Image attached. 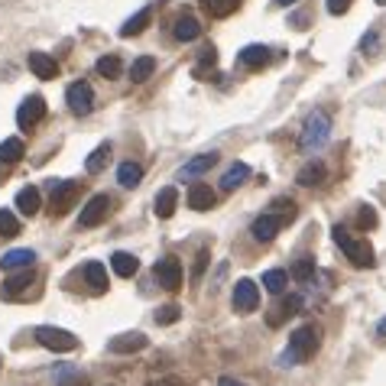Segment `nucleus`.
<instances>
[{
  "instance_id": "obj_40",
  "label": "nucleus",
  "mask_w": 386,
  "mask_h": 386,
  "mask_svg": "<svg viewBox=\"0 0 386 386\" xmlns=\"http://www.w3.org/2000/svg\"><path fill=\"white\" fill-rule=\"evenodd\" d=\"M357 225H361V227H373V225H377V215H373L370 208H363L361 215H357Z\"/></svg>"
},
{
  "instance_id": "obj_42",
  "label": "nucleus",
  "mask_w": 386,
  "mask_h": 386,
  "mask_svg": "<svg viewBox=\"0 0 386 386\" xmlns=\"http://www.w3.org/2000/svg\"><path fill=\"white\" fill-rule=\"evenodd\" d=\"M153 386H186V383H182V377H162V380H156Z\"/></svg>"
},
{
  "instance_id": "obj_34",
  "label": "nucleus",
  "mask_w": 386,
  "mask_h": 386,
  "mask_svg": "<svg viewBox=\"0 0 386 386\" xmlns=\"http://www.w3.org/2000/svg\"><path fill=\"white\" fill-rule=\"evenodd\" d=\"M20 234V221L10 208H0V237H16Z\"/></svg>"
},
{
  "instance_id": "obj_32",
  "label": "nucleus",
  "mask_w": 386,
  "mask_h": 386,
  "mask_svg": "<svg viewBox=\"0 0 386 386\" xmlns=\"http://www.w3.org/2000/svg\"><path fill=\"white\" fill-rule=\"evenodd\" d=\"M293 279L295 283H312L315 279V260L312 256H299L293 263Z\"/></svg>"
},
{
  "instance_id": "obj_5",
  "label": "nucleus",
  "mask_w": 386,
  "mask_h": 386,
  "mask_svg": "<svg viewBox=\"0 0 386 386\" xmlns=\"http://www.w3.org/2000/svg\"><path fill=\"white\" fill-rule=\"evenodd\" d=\"M49 192H52V198H49L52 215H65V211L75 205L81 186H78V182H49Z\"/></svg>"
},
{
  "instance_id": "obj_9",
  "label": "nucleus",
  "mask_w": 386,
  "mask_h": 386,
  "mask_svg": "<svg viewBox=\"0 0 386 386\" xmlns=\"http://www.w3.org/2000/svg\"><path fill=\"white\" fill-rule=\"evenodd\" d=\"M42 117H46V101L39 98V94H30V98L20 104V110H16V124L23 127V130H30V127H36Z\"/></svg>"
},
{
  "instance_id": "obj_16",
  "label": "nucleus",
  "mask_w": 386,
  "mask_h": 386,
  "mask_svg": "<svg viewBox=\"0 0 386 386\" xmlns=\"http://www.w3.org/2000/svg\"><path fill=\"white\" fill-rule=\"evenodd\" d=\"M26 62H30V72H33V75L42 78V81H46V78H55V75H59V62H55L49 52H30V59H26Z\"/></svg>"
},
{
  "instance_id": "obj_8",
  "label": "nucleus",
  "mask_w": 386,
  "mask_h": 386,
  "mask_svg": "<svg viewBox=\"0 0 386 386\" xmlns=\"http://www.w3.org/2000/svg\"><path fill=\"white\" fill-rule=\"evenodd\" d=\"M153 276H156V283H159L162 289H169V293H172V289L182 286V263H178L176 256H166V260L156 263Z\"/></svg>"
},
{
  "instance_id": "obj_46",
  "label": "nucleus",
  "mask_w": 386,
  "mask_h": 386,
  "mask_svg": "<svg viewBox=\"0 0 386 386\" xmlns=\"http://www.w3.org/2000/svg\"><path fill=\"white\" fill-rule=\"evenodd\" d=\"M377 4H380V7H386V0H377Z\"/></svg>"
},
{
  "instance_id": "obj_17",
  "label": "nucleus",
  "mask_w": 386,
  "mask_h": 386,
  "mask_svg": "<svg viewBox=\"0 0 386 386\" xmlns=\"http://www.w3.org/2000/svg\"><path fill=\"white\" fill-rule=\"evenodd\" d=\"M217 162V153H201V156H195V159H188L182 169H178V178H198V176H205V172L211 169Z\"/></svg>"
},
{
  "instance_id": "obj_41",
  "label": "nucleus",
  "mask_w": 386,
  "mask_h": 386,
  "mask_svg": "<svg viewBox=\"0 0 386 386\" xmlns=\"http://www.w3.org/2000/svg\"><path fill=\"white\" fill-rule=\"evenodd\" d=\"M205 266H208V250H201V254H198V263H195V279L205 273Z\"/></svg>"
},
{
  "instance_id": "obj_27",
  "label": "nucleus",
  "mask_w": 386,
  "mask_h": 386,
  "mask_svg": "<svg viewBox=\"0 0 386 386\" xmlns=\"http://www.w3.org/2000/svg\"><path fill=\"white\" fill-rule=\"evenodd\" d=\"M140 178H143V166L137 162H120V169H117V182L124 188H137Z\"/></svg>"
},
{
  "instance_id": "obj_4",
  "label": "nucleus",
  "mask_w": 386,
  "mask_h": 386,
  "mask_svg": "<svg viewBox=\"0 0 386 386\" xmlns=\"http://www.w3.org/2000/svg\"><path fill=\"white\" fill-rule=\"evenodd\" d=\"M334 244H338L344 254H348V260L354 263V266H370L373 263V250L367 240H354L344 227H334Z\"/></svg>"
},
{
  "instance_id": "obj_31",
  "label": "nucleus",
  "mask_w": 386,
  "mask_h": 386,
  "mask_svg": "<svg viewBox=\"0 0 386 386\" xmlns=\"http://www.w3.org/2000/svg\"><path fill=\"white\" fill-rule=\"evenodd\" d=\"M263 286H266V293L279 295L283 289L289 286V273L286 270H266V273H263Z\"/></svg>"
},
{
  "instance_id": "obj_28",
  "label": "nucleus",
  "mask_w": 386,
  "mask_h": 386,
  "mask_svg": "<svg viewBox=\"0 0 386 386\" xmlns=\"http://www.w3.org/2000/svg\"><path fill=\"white\" fill-rule=\"evenodd\" d=\"M110 266H114V273L117 276H124V279H130L133 273L140 270V260L133 254H114L110 256Z\"/></svg>"
},
{
  "instance_id": "obj_13",
  "label": "nucleus",
  "mask_w": 386,
  "mask_h": 386,
  "mask_svg": "<svg viewBox=\"0 0 386 386\" xmlns=\"http://www.w3.org/2000/svg\"><path fill=\"white\" fill-rule=\"evenodd\" d=\"M33 283H36V273H33V266H26V270H20L16 276H10L7 283L0 286V295H4V299H20Z\"/></svg>"
},
{
  "instance_id": "obj_29",
  "label": "nucleus",
  "mask_w": 386,
  "mask_h": 386,
  "mask_svg": "<svg viewBox=\"0 0 386 386\" xmlns=\"http://www.w3.org/2000/svg\"><path fill=\"white\" fill-rule=\"evenodd\" d=\"M153 72H156V59L153 55H140L137 62L130 65V81H147V78H153Z\"/></svg>"
},
{
  "instance_id": "obj_26",
  "label": "nucleus",
  "mask_w": 386,
  "mask_h": 386,
  "mask_svg": "<svg viewBox=\"0 0 386 386\" xmlns=\"http://www.w3.org/2000/svg\"><path fill=\"white\" fill-rule=\"evenodd\" d=\"M295 182L305 186V188L322 186V182H324V166H322V162H309V166H302L299 176H295Z\"/></svg>"
},
{
  "instance_id": "obj_33",
  "label": "nucleus",
  "mask_w": 386,
  "mask_h": 386,
  "mask_svg": "<svg viewBox=\"0 0 386 386\" xmlns=\"http://www.w3.org/2000/svg\"><path fill=\"white\" fill-rule=\"evenodd\" d=\"M94 69H98L101 78H117L120 72H124V65H120V59H117V55H101Z\"/></svg>"
},
{
  "instance_id": "obj_12",
  "label": "nucleus",
  "mask_w": 386,
  "mask_h": 386,
  "mask_svg": "<svg viewBox=\"0 0 386 386\" xmlns=\"http://www.w3.org/2000/svg\"><path fill=\"white\" fill-rule=\"evenodd\" d=\"M147 344H149L147 334L133 331V334H117V338H110L108 351H110V354H137V351H143Z\"/></svg>"
},
{
  "instance_id": "obj_44",
  "label": "nucleus",
  "mask_w": 386,
  "mask_h": 386,
  "mask_svg": "<svg viewBox=\"0 0 386 386\" xmlns=\"http://www.w3.org/2000/svg\"><path fill=\"white\" fill-rule=\"evenodd\" d=\"M377 331H380V338H386V318H383V322H380V328H377Z\"/></svg>"
},
{
  "instance_id": "obj_36",
  "label": "nucleus",
  "mask_w": 386,
  "mask_h": 386,
  "mask_svg": "<svg viewBox=\"0 0 386 386\" xmlns=\"http://www.w3.org/2000/svg\"><path fill=\"white\" fill-rule=\"evenodd\" d=\"M55 386H88V377L81 370L65 367V370H59V377H55Z\"/></svg>"
},
{
  "instance_id": "obj_2",
  "label": "nucleus",
  "mask_w": 386,
  "mask_h": 386,
  "mask_svg": "<svg viewBox=\"0 0 386 386\" xmlns=\"http://www.w3.org/2000/svg\"><path fill=\"white\" fill-rule=\"evenodd\" d=\"M328 137H331V117L324 114V110H315V114H309L305 127H302L299 147L305 149V153H318V149L328 143Z\"/></svg>"
},
{
  "instance_id": "obj_45",
  "label": "nucleus",
  "mask_w": 386,
  "mask_h": 386,
  "mask_svg": "<svg viewBox=\"0 0 386 386\" xmlns=\"http://www.w3.org/2000/svg\"><path fill=\"white\" fill-rule=\"evenodd\" d=\"M279 7H289V4H295V0H276Z\"/></svg>"
},
{
  "instance_id": "obj_30",
  "label": "nucleus",
  "mask_w": 386,
  "mask_h": 386,
  "mask_svg": "<svg viewBox=\"0 0 386 386\" xmlns=\"http://www.w3.org/2000/svg\"><path fill=\"white\" fill-rule=\"evenodd\" d=\"M108 162H110V143H101V147L94 149V153L88 156V159H85V169L91 172V176H98V172L104 169Z\"/></svg>"
},
{
  "instance_id": "obj_43",
  "label": "nucleus",
  "mask_w": 386,
  "mask_h": 386,
  "mask_svg": "<svg viewBox=\"0 0 386 386\" xmlns=\"http://www.w3.org/2000/svg\"><path fill=\"white\" fill-rule=\"evenodd\" d=\"M217 386H244V383H237L234 377H221V383H217Z\"/></svg>"
},
{
  "instance_id": "obj_1",
  "label": "nucleus",
  "mask_w": 386,
  "mask_h": 386,
  "mask_svg": "<svg viewBox=\"0 0 386 386\" xmlns=\"http://www.w3.org/2000/svg\"><path fill=\"white\" fill-rule=\"evenodd\" d=\"M315 351H318V328L315 324H302V328H295L293 331V338H289V351L283 354V367L312 361Z\"/></svg>"
},
{
  "instance_id": "obj_20",
  "label": "nucleus",
  "mask_w": 386,
  "mask_h": 386,
  "mask_svg": "<svg viewBox=\"0 0 386 386\" xmlns=\"http://www.w3.org/2000/svg\"><path fill=\"white\" fill-rule=\"evenodd\" d=\"M39 205H42V195H39V188H33V186H26V188H20L16 192V208L23 211L26 217H33L39 211Z\"/></svg>"
},
{
  "instance_id": "obj_3",
  "label": "nucleus",
  "mask_w": 386,
  "mask_h": 386,
  "mask_svg": "<svg viewBox=\"0 0 386 386\" xmlns=\"http://www.w3.org/2000/svg\"><path fill=\"white\" fill-rule=\"evenodd\" d=\"M36 341L42 344V348L55 351V354H69V351L78 348V338L72 331H65V328H52V324H39L36 331Z\"/></svg>"
},
{
  "instance_id": "obj_10",
  "label": "nucleus",
  "mask_w": 386,
  "mask_h": 386,
  "mask_svg": "<svg viewBox=\"0 0 386 386\" xmlns=\"http://www.w3.org/2000/svg\"><path fill=\"white\" fill-rule=\"evenodd\" d=\"M256 305H260V289H256V283L240 279L237 286H234V309H237L240 315H247V312H256Z\"/></svg>"
},
{
  "instance_id": "obj_14",
  "label": "nucleus",
  "mask_w": 386,
  "mask_h": 386,
  "mask_svg": "<svg viewBox=\"0 0 386 386\" xmlns=\"http://www.w3.org/2000/svg\"><path fill=\"white\" fill-rule=\"evenodd\" d=\"M215 188L208 186V182H192V188H188V208L192 211H211L215 208Z\"/></svg>"
},
{
  "instance_id": "obj_25",
  "label": "nucleus",
  "mask_w": 386,
  "mask_h": 386,
  "mask_svg": "<svg viewBox=\"0 0 386 386\" xmlns=\"http://www.w3.org/2000/svg\"><path fill=\"white\" fill-rule=\"evenodd\" d=\"M20 159H23V140H16V137L4 140L0 143V166H13Z\"/></svg>"
},
{
  "instance_id": "obj_23",
  "label": "nucleus",
  "mask_w": 386,
  "mask_h": 386,
  "mask_svg": "<svg viewBox=\"0 0 386 386\" xmlns=\"http://www.w3.org/2000/svg\"><path fill=\"white\" fill-rule=\"evenodd\" d=\"M247 176H250V166H247V162H234L231 169L221 176V188H225V192H234L237 186H244V178H247Z\"/></svg>"
},
{
  "instance_id": "obj_37",
  "label": "nucleus",
  "mask_w": 386,
  "mask_h": 386,
  "mask_svg": "<svg viewBox=\"0 0 386 386\" xmlns=\"http://www.w3.org/2000/svg\"><path fill=\"white\" fill-rule=\"evenodd\" d=\"M178 318H182V309H178V305H162V309L156 312V324H176Z\"/></svg>"
},
{
  "instance_id": "obj_22",
  "label": "nucleus",
  "mask_w": 386,
  "mask_h": 386,
  "mask_svg": "<svg viewBox=\"0 0 386 386\" xmlns=\"http://www.w3.org/2000/svg\"><path fill=\"white\" fill-rule=\"evenodd\" d=\"M240 65H247V69H263V65L270 62V49L266 46H247L240 49Z\"/></svg>"
},
{
  "instance_id": "obj_38",
  "label": "nucleus",
  "mask_w": 386,
  "mask_h": 386,
  "mask_svg": "<svg viewBox=\"0 0 386 386\" xmlns=\"http://www.w3.org/2000/svg\"><path fill=\"white\" fill-rule=\"evenodd\" d=\"M279 312H283V315H299V312H302V295H289Z\"/></svg>"
},
{
  "instance_id": "obj_6",
  "label": "nucleus",
  "mask_w": 386,
  "mask_h": 386,
  "mask_svg": "<svg viewBox=\"0 0 386 386\" xmlns=\"http://www.w3.org/2000/svg\"><path fill=\"white\" fill-rule=\"evenodd\" d=\"M65 101H69L72 114H78V117H88L94 110V91H91L88 81H75V85H69Z\"/></svg>"
},
{
  "instance_id": "obj_15",
  "label": "nucleus",
  "mask_w": 386,
  "mask_h": 386,
  "mask_svg": "<svg viewBox=\"0 0 386 386\" xmlns=\"http://www.w3.org/2000/svg\"><path fill=\"white\" fill-rule=\"evenodd\" d=\"M33 260H36V250H30V247H20V250H7V254L0 256V270H4V273H13V270H26V266H33Z\"/></svg>"
},
{
  "instance_id": "obj_7",
  "label": "nucleus",
  "mask_w": 386,
  "mask_h": 386,
  "mask_svg": "<svg viewBox=\"0 0 386 386\" xmlns=\"http://www.w3.org/2000/svg\"><path fill=\"white\" fill-rule=\"evenodd\" d=\"M110 215V198L108 195H94V198H88V205L81 208V217H78V225L81 227H98L104 225Z\"/></svg>"
},
{
  "instance_id": "obj_19",
  "label": "nucleus",
  "mask_w": 386,
  "mask_h": 386,
  "mask_svg": "<svg viewBox=\"0 0 386 386\" xmlns=\"http://www.w3.org/2000/svg\"><path fill=\"white\" fill-rule=\"evenodd\" d=\"M176 205H178V192L172 186H166V188H159V195H156V217H162V221H166V217H172L176 215Z\"/></svg>"
},
{
  "instance_id": "obj_35",
  "label": "nucleus",
  "mask_w": 386,
  "mask_h": 386,
  "mask_svg": "<svg viewBox=\"0 0 386 386\" xmlns=\"http://www.w3.org/2000/svg\"><path fill=\"white\" fill-rule=\"evenodd\" d=\"M211 16H231L237 10V0H201Z\"/></svg>"
},
{
  "instance_id": "obj_18",
  "label": "nucleus",
  "mask_w": 386,
  "mask_h": 386,
  "mask_svg": "<svg viewBox=\"0 0 386 386\" xmlns=\"http://www.w3.org/2000/svg\"><path fill=\"white\" fill-rule=\"evenodd\" d=\"M172 36H176L178 42H192V39L201 36V23L195 20V16L182 13V16L176 20V26H172Z\"/></svg>"
},
{
  "instance_id": "obj_39",
  "label": "nucleus",
  "mask_w": 386,
  "mask_h": 386,
  "mask_svg": "<svg viewBox=\"0 0 386 386\" xmlns=\"http://www.w3.org/2000/svg\"><path fill=\"white\" fill-rule=\"evenodd\" d=\"M351 10V0H328V13L341 16V13H348Z\"/></svg>"
},
{
  "instance_id": "obj_24",
  "label": "nucleus",
  "mask_w": 386,
  "mask_h": 386,
  "mask_svg": "<svg viewBox=\"0 0 386 386\" xmlns=\"http://www.w3.org/2000/svg\"><path fill=\"white\" fill-rule=\"evenodd\" d=\"M85 279H88V286H91L94 293H104V289H108V270H104V263H98V260L88 263Z\"/></svg>"
},
{
  "instance_id": "obj_11",
  "label": "nucleus",
  "mask_w": 386,
  "mask_h": 386,
  "mask_svg": "<svg viewBox=\"0 0 386 386\" xmlns=\"http://www.w3.org/2000/svg\"><path fill=\"white\" fill-rule=\"evenodd\" d=\"M283 225H286V217H279V215H273V211H266V215H260V217L254 221L250 234H254L260 244H270V240L276 237L279 231H283Z\"/></svg>"
},
{
  "instance_id": "obj_21",
  "label": "nucleus",
  "mask_w": 386,
  "mask_h": 386,
  "mask_svg": "<svg viewBox=\"0 0 386 386\" xmlns=\"http://www.w3.org/2000/svg\"><path fill=\"white\" fill-rule=\"evenodd\" d=\"M149 20H153V10H149V7H143V10H140V13H133L130 20H127L124 26H120V36H124V39L140 36V33H143V30H147V26H149Z\"/></svg>"
}]
</instances>
